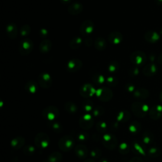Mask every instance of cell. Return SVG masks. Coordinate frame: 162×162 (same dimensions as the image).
I'll use <instances>...</instances> for the list:
<instances>
[{"label":"cell","instance_id":"obj_1","mask_svg":"<svg viewBox=\"0 0 162 162\" xmlns=\"http://www.w3.org/2000/svg\"><path fill=\"white\" fill-rule=\"evenodd\" d=\"M42 115L43 117L46 119L48 122H53L58 118L60 112L57 107L50 106L42 110Z\"/></svg>","mask_w":162,"mask_h":162},{"label":"cell","instance_id":"obj_2","mask_svg":"<svg viewBox=\"0 0 162 162\" xmlns=\"http://www.w3.org/2000/svg\"><path fill=\"white\" fill-rule=\"evenodd\" d=\"M34 42L29 38H24L19 44V52L22 56H28L32 51Z\"/></svg>","mask_w":162,"mask_h":162},{"label":"cell","instance_id":"obj_3","mask_svg":"<svg viewBox=\"0 0 162 162\" xmlns=\"http://www.w3.org/2000/svg\"><path fill=\"white\" fill-rule=\"evenodd\" d=\"M96 95L100 101L103 102H108L112 100L113 94V91L109 87H103L96 90Z\"/></svg>","mask_w":162,"mask_h":162},{"label":"cell","instance_id":"obj_4","mask_svg":"<svg viewBox=\"0 0 162 162\" xmlns=\"http://www.w3.org/2000/svg\"><path fill=\"white\" fill-rule=\"evenodd\" d=\"M74 146V139L68 136L62 137L59 142L58 146L60 149L64 152H68L72 149Z\"/></svg>","mask_w":162,"mask_h":162},{"label":"cell","instance_id":"obj_5","mask_svg":"<svg viewBox=\"0 0 162 162\" xmlns=\"http://www.w3.org/2000/svg\"><path fill=\"white\" fill-rule=\"evenodd\" d=\"M50 139L48 135L46 133L40 132L35 138V144L37 147L40 148H46L50 145Z\"/></svg>","mask_w":162,"mask_h":162},{"label":"cell","instance_id":"obj_6","mask_svg":"<svg viewBox=\"0 0 162 162\" xmlns=\"http://www.w3.org/2000/svg\"><path fill=\"white\" fill-rule=\"evenodd\" d=\"M38 81L39 86L43 89H49L53 83L51 76L46 72L41 73L39 75Z\"/></svg>","mask_w":162,"mask_h":162},{"label":"cell","instance_id":"obj_7","mask_svg":"<svg viewBox=\"0 0 162 162\" xmlns=\"http://www.w3.org/2000/svg\"><path fill=\"white\" fill-rule=\"evenodd\" d=\"M83 67V62L79 58H73L69 60L66 65V69L70 73L78 72Z\"/></svg>","mask_w":162,"mask_h":162},{"label":"cell","instance_id":"obj_8","mask_svg":"<svg viewBox=\"0 0 162 162\" xmlns=\"http://www.w3.org/2000/svg\"><path fill=\"white\" fill-rule=\"evenodd\" d=\"M94 29V24L90 20L84 21L80 25V32L83 36H87L92 34Z\"/></svg>","mask_w":162,"mask_h":162},{"label":"cell","instance_id":"obj_9","mask_svg":"<svg viewBox=\"0 0 162 162\" xmlns=\"http://www.w3.org/2000/svg\"><path fill=\"white\" fill-rule=\"evenodd\" d=\"M96 90L93 86L89 83L84 84L80 89V94L83 98H89L96 94Z\"/></svg>","mask_w":162,"mask_h":162},{"label":"cell","instance_id":"obj_10","mask_svg":"<svg viewBox=\"0 0 162 162\" xmlns=\"http://www.w3.org/2000/svg\"><path fill=\"white\" fill-rule=\"evenodd\" d=\"M102 143L106 148L112 149H114L117 145V140L113 135L107 134L103 136Z\"/></svg>","mask_w":162,"mask_h":162},{"label":"cell","instance_id":"obj_11","mask_svg":"<svg viewBox=\"0 0 162 162\" xmlns=\"http://www.w3.org/2000/svg\"><path fill=\"white\" fill-rule=\"evenodd\" d=\"M93 123L94 120L91 115H90L89 114H86L85 115L82 116L79 120L80 127L84 130H88L91 129L93 127Z\"/></svg>","mask_w":162,"mask_h":162},{"label":"cell","instance_id":"obj_12","mask_svg":"<svg viewBox=\"0 0 162 162\" xmlns=\"http://www.w3.org/2000/svg\"><path fill=\"white\" fill-rule=\"evenodd\" d=\"M123 39V35L122 34L117 31H115L111 32L109 36H108V40L109 42L113 44L114 45L119 44Z\"/></svg>","mask_w":162,"mask_h":162},{"label":"cell","instance_id":"obj_13","mask_svg":"<svg viewBox=\"0 0 162 162\" xmlns=\"http://www.w3.org/2000/svg\"><path fill=\"white\" fill-rule=\"evenodd\" d=\"M83 5L79 3L75 2L72 3L68 8V12L72 15H77L83 12Z\"/></svg>","mask_w":162,"mask_h":162},{"label":"cell","instance_id":"obj_14","mask_svg":"<svg viewBox=\"0 0 162 162\" xmlns=\"http://www.w3.org/2000/svg\"><path fill=\"white\" fill-rule=\"evenodd\" d=\"M6 32L8 38L12 39H16L18 35L17 26L13 23L9 24L6 28Z\"/></svg>","mask_w":162,"mask_h":162},{"label":"cell","instance_id":"obj_15","mask_svg":"<svg viewBox=\"0 0 162 162\" xmlns=\"http://www.w3.org/2000/svg\"><path fill=\"white\" fill-rule=\"evenodd\" d=\"M39 51L42 54L48 53L52 48V42L50 39H45L39 44Z\"/></svg>","mask_w":162,"mask_h":162},{"label":"cell","instance_id":"obj_16","mask_svg":"<svg viewBox=\"0 0 162 162\" xmlns=\"http://www.w3.org/2000/svg\"><path fill=\"white\" fill-rule=\"evenodd\" d=\"M75 151L76 155L79 158L84 159L88 154V149L86 146L83 145H78L75 146Z\"/></svg>","mask_w":162,"mask_h":162},{"label":"cell","instance_id":"obj_17","mask_svg":"<svg viewBox=\"0 0 162 162\" xmlns=\"http://www.w3.org/2000/svg\"><path fill=\"white\" fill-rule=\"evenodd\" d=\"M144 106H142L141 103H134L132 106V110L133 111V113L138 116H143L144 113L146 111Z\"/></svg>","mask_w":162,"mask_h":162},{"label":"cell","instance_id":"obj_18","mask_svg":"<svg viewBox=\"0 0 162 162\" xmlns=\"http://www.w3.org/2000/svg\"><path fill=\"white\" fill-rule=\"evenodd\" d=\"M25 89L27 91L31 94H35L38 89V86L37 83L34 80H29L26 83Z\"/></svg>","mask_w":162,"mask_h":162},{"label":"cell","instance_id":"obj_19","mask_svg":"<svg viewBox=\"0 0 162 162\" xmlns=\"http://www.w3.org/2000/svg\"><path fill=\"white\" fill-rule=\"evenodd\" d=\"M94 47L98 51H103L107 47V43L103 38H98L94 42Z\"/></svg>","mask_w":162,"mask_h":162},{"label":"cell","instance_id":"obj_20","mask_svg":"<svg viewBox=\"0 0 162 162\" xmlns=\"http://www.w3.org/2000/svg\"><path fill=\"white\" fill-rule=\"evenodd\" d=\"M25 144V139L22 137H17L14 138L11 142V146L12 148L18 149L22 148Z\"/></svg>","mask_w":162,"mask_h":162},{"label":"cell","instance_id":"obj_21","mask_svg":"<svg viewBox=\"0 0 162 162\" xmlns=\"http://www.w3.org/2000/svg\"><path fill=\"white\" fill-rule=\"evenodd\" d=\"M83 40L80 37H75L72 39L69 43V46L73 50L78 49L82 45Z\"/></svg>","mask_w":162,"mask_h":162},{"label":"cell","instance_id":"obj_22","mask_svg":"<svg viewBox=\"0 0 162 162\" xmlns=\"http://www.w3.org/2000/svg\"><path fill=\"white\" fill-rule=\"evenodd\" d=\"M92 80L95 84L98 86L101 85L105 82H106V79L105 77L100 74H94V75H93Z\"/></svg>","mask_w":162,"mask_h":162},{"label":"cell","instance_id":"obj_23","mask_svg":"<svg viewBox=\"0 0 162 162\" xmlns=\"http://www.w3.org/2000/svg\"><path fill=\"white\" fill-rule=\"evenodd\" d=\"M65 110L70 113H75L77 112V106L73 102H67L65 105Z\"/></svg>","mask_w":162,"mask_h":162},{"label":"cell","instance_id":"obj_24","mask_svg":"<svg viewBox=\"0 0 162 162\" xmlns=\"http://www.w3.org/2000/svg\"><path fill=\"white\" fill-rule=\"evenodd\" d=\"M62 159V155L59 152H54L51 153L47 161L48 162H60Z\"/></svg>","mask_w":162,"mask_h":162},{"label":"cell","instance_id":"obj_25","mask_svg":"<svg viewBox=\"0 0 162 162\" xmlns=\"http://www.w3.org/2000/svg\"><path fill=\"white\" fill-rule=\"evenodd\" d=\"M119 68L120 65L119 63L116 61H112L108 66V70H109L110 73L115 74L119 71Z\"/></svg>","mask_w":162,"mask_h":162},{"label":"cell","instance_id":"obj_26","mask_svg":"<svg viewBox=\"0 0 162 162\" xmlns=\"http://www.w3.org/2000/svg\"><path fill=\"white\" fill-rule=\"evenodd\" d=\"M130 118V113L127 111H122L120 112L117 116H116V119L119 122H126Z\"/></svg>","mask_w":162,"mask_h":162},{"label":"cell","instance_id":"obj_27","mask_svg":"<svg viewBox=\"0 0 162 162\" xmlns=\"http://www.w3.org/2000/svg\"><path fill=\"white\" fill-rule=\"evenodd\" d=\"M131 60L134 64H140L142 61V57H141V54L139 52L134 53L131 56Z\"/></svg>","mask_w":162,"mask_h":162},{"label":"cell","instance_id":"obj_28","mask_svg":"<svg viewBox=\"0 0 162 162\" xmlns=\"http://www.w3.org/2000/svg\"><path fill=\"white\" fill-rule=\"evenodd\" d=\"M106 83L110 87H115L119 84V80L116 77L110 76L106 79Z\"/></svg>","mask_w":162,"mask_h":162},{"label":"cell","instance_id":"obj_29","mask_svg":"<svg viewBox=\"0 0 162 162\" xmlns=\"http://www.w3.org/2000/svg\"><path fill=\"white\" fill-rule=\"evenodd\" d=\"M83 110L86 112H90L93 109V103L90 100H86L82 104Z\"/></svg>","mask_w":162,"mask_h":162},{"label":"cell","instance_id":"obj_30","mask_svg":"<svg viewBox=\"0 0 162 162\" xmlns=\"http://www.w3.org/2000/svg\"><path fill=\"white\" fill-rule=\"evenodd\" d=\"M31 27L29 25H27V24L24 25L20 28V35L22 37L28 36V35L31 33Z\"/></svg>","mask_w":162,"mask_h":162},{"label":"cell","instance_id":"obj_31","mask_svg":"<svg viewBox=\"0 0 162 162\" xmlns=\"http://www.w3.org/2000/svg\"><path fill=\"white\" fill-rule=\"evenodd\" d=\"M49 122L50 123V126L54 131H55L56 132H60L62 130L61 125L59 123L55 121Z\"/></svg>","mask_w":162,"mask_h":162},{"label":"cell","instance_id":"obj_32","mask_svg":"<svg viewBox=\"0 0 162 162\" xmlns=\"http://www.w3.org/2000/svg\"><path fill=\"white\" fill-rule=\"evenodd\" d=\"M96 129L98 132H105L107 129V125L105 122H99L96 125Z\"/></svg>","mask_w":162,"mask_h":162},{"label":"cell","instance_id":"obj_33","mask_svg":"<svg viewBox=\"0 0 162 162\" xmlns=\"http://www.w3.org/2000/svg\"><path fill=\"white\" fill-rule=\"evenodd\" d=\"M105 112V110L103 107L100 106H96L95 109L93 110V115L94 116H100L101 115H102Z\"/></svg>","mask_w":162,"mask_h":162},{"label":"cell","instance_id":"obj_34","mask_svg":"<svg viewBox=\"0 0 162 162\" xmlns=\"http://www.w3.org/2000/svg\"><path fill=\"white\" fill-rule=\"evenodd\" d=\"M35 148L33 146H27L24 149V153L27 155H31L35 152Z\"/></svg>","mask_w":162,"mask_h":162},{"label":"cell","instance_id":"obj_35","mask_svg":"<svg viewBox=\"0 0 162 162\" xmlns=\"http://www.w3.org/2000/svg\"><path fill=\"white\" fill-rule=\"evenodd\" d=\"M119 149H120V153H122L123 154L127 153H128V151H129V147L127 145H126L125 143H123L120 146Z\"/></svg>","mask_w":162,"mask_h":162},{"label":"cell","instance_id":"obj_36","mask_svg":"<svg viewBox=\"0 0 162 162\" xmlns=\"http://www.w3.org/2000/svg\"><path fill=\"white\" fill-rule=\"evenodd\" d=\"M91 155L93 158H99L101 155V151L99 149H98V148H95L91 152Z\"/></svg>","mask_w":162,"mask_h":162},{"label":"cell","instance_id":"obj_37","mask_svg":"<svg viewBox=\"0 0 162 162\" xmlns=\"http://www.w3.org/2000/svg\"><path fill=\"white\" fill-rule=\"evenodd\" d=\"M87 135L86 133H83V132H80L79 134V135L77 136V139L78 140L80 141H84L86 140H87Z\"/></svg>","mask_w":162,"mask_h":162},{"label":"cell","instance_id":"obj_38","mask_svg":"<svg viewBox=\"0 0 162 162\" xmlns=\"http://www.w3.org/2000/svg\"><path fill=\"white\" fill-rule=\"evenodd\" d=\"M39 35L41 38H44V39H46V38H47V36L48 35V31L45 29H42L39 31Z\"/></svg>","mask_w":162,"mask_h":162},{"label":"cell","instance_id":"obj_39","mask_svg":"<svg viewBox=\"0 0 162 162\" xmlns=\"http://www.w3.org/2000/svg\"><path fill=\"white\" fill-rule=\"evenodd\" d=\"M84 44L86 45V46L87 47H90L91 46V45L93 44V40L91 39V38H87L84 39Z\"/></svg>","mask_w":162,"mask_h":162},{"label":"cell","instance_id":"obj_40","mask_svg":"<svg viewBox=\"0 0 162 162\" xmlns=\"http://www.w3.org/2000/svg\"><path fill=\"white\" fill-rule=\"evenodd\" d=\"M130 162H142V161L141 160L140 158H134L133 159L131 160V161Z\"/></svg>","mask_w":162,"mask_h":162},{"label":"cell","instance_id":"obj_41","mask_svg":"<svg viewBox=\"0 0 162 162\" xmlns=\"http://www.w3.org/2000/svg\"><path fill=\"white\" fill-rule=\"evenodd\" d=\"M60 1L63 4H67V3H69L71 2V0H60Z\"/></svg>","mask_w":162,"mask_h":162},{"label":"cell","instance_id":"obj_42","mask_svg":"<svg viewBox=\"0 0 162 162\" xmlns=\"http://www.w3.org/2000/svg\"><path fill=\"white\" fill-rule=\"evenodd\" d=\"M126 88H127V90H128V91H132V90H133V87L132 86H131V87H129V86L128 85L127 86V87H126Z\"/></svg>","mask_w":162,"mask_h":162},{"label":"cell","instance_id":"obj_43","mask_svg":"<svg viewBox=\"0 0 162 162\" xmlns=\"http://www.w3.org/2000/svg\"><path fill=\"white\" fill-rule=\"evenodd\" d=\"M84 162H95L93 160H91V159H88V160H86Z\"/></svg>","mask_w":162,"mask_h":162},{"label":"cell","instance_id":"obj_44","mask_svg":"<svg viewBox=\"0 0 162 162\" xmlns=\"http://www.w3.org/2000/svg\"><path fill=\"white\" fill-rule=\"evenodd\" d=\"M100 162H109V161H108L107 160H101Z\"/></svg>","mask_w":162,"mask_h":162}]
</instances>
